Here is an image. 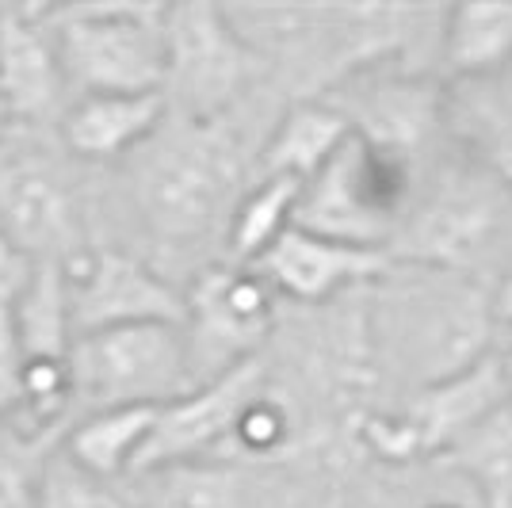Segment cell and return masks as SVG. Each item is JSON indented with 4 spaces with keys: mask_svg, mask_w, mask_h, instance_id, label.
<instances>
[{
    "mask_svg": "<svg viewBox=\"0 0 512 508\" xmlns=\"http://www.w3.org/2000/svg\"><path fill=\"white\" fill-rule=\"evenodd\" d=\"M386 291V337L409 379L436 386L497 352L493 287L463 272L394 264L379 279Z\"/></svg>",
    "mask_w": 512,
    "mask_h": 508,
    "instance_id": "1",
    "label": "cell"
},
{
    "mask_svg": "<svg viewBox=\"0 0 512 508\" xmlns=\"http://www.w3.org/2000/svg\"><path fill=\"white\" fill-rule=\"evenodd\" d=\"M46 20L77 96L165 92L169 4H62Z\"/></svg>",
    "mask_w": 512,
    "mask_h": 508,
    "instance_id": "2",
    "label": "cell"
},
{
    "mask_svg": "<svg viewBox=\"0 0 512 508\" xmlns=\"http://www.w3.org/2000/svg\"><path fill=\"white\" fill-rule=\"evenodd\" d=\"M222 123H184L146 165L142 211L153 233L169 245L203 241L218 222L230 226L245 195L237 191L241 149Z\"/></svg>",
    "mask_w": 512,
    "mask_h": 508,
    "instance_id": "3",
    "label": "cell"
},
{
    "mask_svg": "<svg viewBox=\"0 0 512 508\" xmlns=\"http://www.w3.org/2000/svg\"><path fill=\"white\" fill-rule=\"evenodd\" d=\"M417 195V165L390 157L352 134V142L329 161V169L302 188L295 226L390 253Z\"/></svg>",
    "mask_w": 512,
    "mask_h": 508,
    "instance_id": "4",
    "label": "cell"
},
{
    "mask_svg": "<svg viewBox=\"0 0 512 508\" xmlns=\"http://www.w3.org/2000/svg\"><path fill=\"white\" fill-rule=\"evenodd\" d=\"M77 409H127L169 405L195 390L192 344L184 325H127L100 329L69 348Z\"/></svg>",
    "mask_w": 512,
    "mask_h": 508,
    "instance_id": "5",
    "label": "cell"
},
{
    "mask_svg": "<svg viewBox=\"0 0 512 508\" xmlns=\"http://www.w3.org/2000/svg\"><path fill=\"white\" fill-rule=\"evenodd\" d=\"M505 199L509 191L478 161L467 157L455 165H440L432 184L417 195L406 226L390 245V256L398 264L474 276L478 260L490 253L501 233Z\"/></svg>",
    "mask_w": 512,
    "mask_h": 508,
    "instance_id": "6",
    "label": "cell"
},
{
    "mask_svg": "<svg viewBox=\"0 0 512 508\" xmlns=\"http://www.w3.org/2000/svg\"><path fill=\"white\" fill-rule=\"evenodd\" d=\"M165 43V96L169 107H180L184 123H222L264 69V58L230 20V8L211 0L169 4Z\"/></svg>",
    "mask_w": 512,
    "mask_h": 508,
    "instance_id": "7",
    "label": "cell"
},
{
    "mask_svg": "<svg viewBox=\"0 0 512 508\" xmlns=\"http://www.w3.org/2000/svg\"><path fill=\"white\" fill-rule=\"evenodd\" d=\"M505 405H512V382L501 352H493L455 379L413 390L402 409L363 417L356 432L363 447L383 463L444 459L467 432Z\"/></svg>",
    "mask_w": 512,
    "mask_h": 508,
    "instance_id": "8",
    "label": "cell"
},
{
    "mask_svg": "<svg viewBox=\"0 0 512 508\" xmlns=\"http://www.w3.org/2000/svg\"><path fill=\"white\" fill-rule=\"evenodd\" d=\"M276 291L249 264H218L199 272L188 287V344L195 386L256 360V348L272 333Z\"/></svg>",
    "mask_w": 512,
    "mask_h": 508,
    "instance_id": "9",
    "label": "cell"
},
{
    "mask_svg": "<svg viewBox=\"0 0 512 508\" xmlns=\"http://www.w3.org/2000/svg\"><path fill=\"white\" fill-rule=\"evenodd\" d=\"M77 337L127 325H188V295L146 260L115 249H85L69 260Z\"/></svg>",
    "mask_w": 512,
    "mask_h": 508,
    "instance_id": "10",
    "label": "cell"
},
{
    "mask_svg": "<svg viewBox=\"0 0 512 508\" xmlns=\"http://www.w3.org/2000/svg\"><path fill=\"white\" fill-rule=\"evenodd\" d=\"M268 390V371L260 360H245L214 375V379L199 382L184 398L161 405L157 417V432H153L150 447L142 455L138 474L150 470H165L176 463H192L211 455L214 447L237 436V424L245 417V409Z\"/></svg>",
    "mask_w": 512,
    "mask_h": 508,
    "instance_id": "11",
    "label": "cell"
},
{
    "mask_svg": "<svg viewBox=\"0 0 512 508\" xmlns=\"http://www.w3.org/2000/svg\"><path fill=\"white\" fill-rule=\"evenodd\" d=\"M0 230L31 264H69L85 253L73 191L62 172L35 153L0 157Z\"/></svg>",
    "mask_w": 512,
    "mask_h": 508,
    "instance_id": "12",
    "label": "cell"
},
{
    "mask_svg": "<svg viewBox=\"0 0 512 508\" xmlns=\"http://www.w3.org/2000/svg\"><path fill=\"white\" fill-rule=\"evenodd\" d=\"M348 85V81H344ZM356 107H337L363 142L417 165L432 134L451 123V100L444 88L413 69H371L352 77Z\"/></svg>",
    "mask_w": 512,
    "mask_h": 508,
    "instance_id": "13",
    "label": "cell"
},
{
    "mask_svg": "<svg viewBox=\"0 0 512 508\" xmlns=\"http://www.w3.org/2000/svg\"><path fill=\"white\" fill-rule=\"evenodd\" d=\"M394 264L398 260L386 249L348 245L337 237H321L314 230L291 226L249 268H256L268 279V287L276 295L302 302V306H325V302L348 295V291L375 287L379 279L390 276Z\"/></svg>",
    "mask_w": 512,
    "mask_h": 508,
    "instance_id": "14",
    "label": "cell"
},
{
    "mask_svg": "<svg viewBox=\"0 0 512 508\" xmlns=\"http://www.w3.org/2000/svg\"><path fill=\"white\" fill-rule=\"evenodd\" d=\"M69 92L46 8H0V96L16 123L50 119Z\"/></svg>",
    "mask_w": 512,
    "mask_h": 508,
    "instance_id": "15",
    "label": "cell"
},
{
    "mask_svg": "<svg viewBox=\"0 0 512 508\" xmlns=\"http://www.w3.org/2000/svg\"><path fill=\"white\" fill-rule=\"evenodd\" d=\"M169 123L165 92H111V96H77L58 119L62 146L81 161H119L130 149L146 146Z\"/></svg>",
    "mask_w": 512,
    "mask_h": 508,
    "instance_id": "16",
    "label": "cell"
},
{
    "mask_svg": "<svg viewBox=\"0 0 512 508\" xmlns=\"http://www.w3.org/2000/svg\"><path fill=\"white\" fill-rule=\"evenodd\" d=\"M352 134V123L329 100H295L256 149V180L283 176L310 184L352 142Z\"/></svg>",
    "mask_w": 512,
    "mask_h": 508,
    "instance_id": "17",
    "label": "cell"
},
{
    "mask_svg": "<svg viewBox=\"0 0 512 508\" xmlns=\"http://www.w3.org/2000/svg\"><path fill=\"white\" fill-rule=\"evenodd\" d=\"M157 405H127V409H100V413H85L81 421L65 432L62 451L73 463L115 482L123 474H138L142 455L150 447L153 432H157Z\"/></svg>",
    "mask_w": 512,
    "mask_h": 508,
    "instance_id": "18",
    "label": "cell"
},
{
    "mask_svg": "<svg viewBox=\"0 0 512 508\" xmlns=\"http://www.w3.org/2000/svg\"><path fill=\"white\" fill-rule=\"evenodd\" d=\"M8 325L23 360H65L77 340L69 264H58V260L35 264L27 287L8 310Z\"/></svg>",
    "mask_w": 512,
    "mask_h": 508,
    "instance_id": "19",
    "label": "cell"
},
{
    "mask_svg": "<svg viewBox=\"0 0 512 508\" xmlns=\"http://www.w3.org/2000/svg\"><path fill=\"white\" fill-rule=\"evenodd\" d=\"M440 62L455 81H493L512 65V0L455 4L444 12Z\"/></svg>",
    "mask_w": 512,
    "mask_h": 508,
    "instance_id": "20",
    "label": "cell"
},
{
    "mask_svg": "<svg viewBox=\"0 0 512 508\" xmlns=\"http://www.w3.org/2000/svg\"><path fill=\"white\" fill-rule=\"evenodd\" d=\"M302 188L306 184L283 180V176H260L245 188L234 218L226 226V245H230L234 264H256L299 222Z\"/></svg>",
    "mask_w": 512,
    "mask_h": 508,
    "instance_id": "21",
    "label": "cell"
},
{
    "mask_svg": "<svg viewBox=\"0 0 512 508\" xmlns=\"http://www.w3.org/2000/svg\"><path fill=\"white\" fill-rule=\"evenodd\" d=\"M444 463L478 489L486 508H512V405L467 432Z\"/></svg>",
    "mask_w": 512,
    "mask_h": 508,
    "instance_id": "22",
    "label": "cell"
},
{
    "mask_svg": "<svg viewBox=\"0 0 512 508\" xmlns=\"http://www.w3.org/2000/svg\"><path fill=\"white\" fill-rule=\"evenodd\" d=\"M58 451V436L31 432L16 417L0 424V508H39L46 466Z\"/></svg>",
    "mask_w": 512,
    "mask_h": 508,
    "instance_id": "23",
    "label": "cell"
},
{
    "mask_svg": "<svg viewBox=\"0 0 512 508\" xmlns=\"http://www.w3.org/2000/svg\"><path fill=\"white\" fill-rule=\"evenodd\" d=\"M451 123L467 142V157L478 161L512 195V100H474L451 107Z\"/></svg>",
    "mask_w": 512,
    "mask_h": 508,
    "instance_id": "24",
    "label": "cell"
},
{
    "mask_svg": "<svg viewBox=\"0 0 512 508\" xmlns=\"http://www.w3.org/2000/svg\"><path fill=\"white\" fill-rule=\"evenodd\" d=\"M39 508H130V505L123 493L111 489V482L81 470L65 451H58L50 459V466H46Z\"/></svg>",
    "mask_w": 512,
    "mask_h": 508,
    "instance_id": "25",
    "label": "cell"
},
{
    "mask_svg": "<svg viewBox=\"0 0 512 508\" xmlns=\"http://www.w3.org/2000/svg\"><path fill=\"white\" fill-rule=\"evenodd\" d=\"M287 440H291V413H287L283 402H276V394L264 390V394L245 409V417L237 424L234 444L241 447V451H249V455H276Z\"/></svg>",
    "mask_w": 512,
    "mask_h": 508,
    "instance_id": "26",
    "label": "cell"
},
{
    "mask_svg": "<svg viewBox=\"0 0 512 508\" xmlns=\"http://www.w3.org/2000/svg\"><path fill=\"white\" fill-rule=\"evenodd\" d=\"M20 379H23V352L16 337H12V325H4L0 333V424L8 421L20 405Z\"/></svg>",
    "mask_w": 512,
    "mask_h": 508,
    "instance_id": "27",
    "label": "cell"
},
{
    "mask_svg": "<svg viewBox=\"0 0 512 508\" xmlns=\"http://www.w3.org/2000/svg\"><path fill=\"white\" fill-rule=\"evenodd\" d=\"M35 272V264L12 245V237L0 230V310H12V302L20 298L27 279Z\"/></svg>",
    "mask_w": 512,
    "mask_h": 508,
    "instance_id": "28",
    "label": "cell"
},
{
    "mask_svg": "<svg viewBox=\"0 0 512 508\" xmlns=\"http://www.w3.org/2000/svg\"><path fill=\"white\" fill-rule=\"evenodd\" d=\"M493 337H497V352L512 348V264L493 283Z\"/></svg>",
    "mask_w": 512,
    "mask_h": 508,
    "instance_id": "29",
    "label": "cell"
},
{
    "mask_svg": "<svg viewBox=\"0 0 512 508\" xmlns=\"http://www.w3.org/2000/svg\"><path fill=\"white\" fill-rule=\"evenodd\" d=\"M12 130H16V115H12V107L4 104V96H0V149L8 146Z\"/></svg>",
    "mask_w": 512,
    "mask_h": 508,
    "instance_id": "30",
    "label": "cell"
},
{
    "mask_svg": "<svg viewBox=\"0 0 512 508\" xmlns=\"http://www.w3.org/2000/svg\"><path fill=\"white\" fill-rule=\"evenodd\" d=\"M501 360H505V375H509V382H512V348L509 352H501Z\"/></svg>",
    "mask_w": 512,
    "mask_h": 508,
    "instance_id": "31",
    "label": "cell"
},
{
    "mask_svg": "<svg viewBox=\"0 0 512 508\" xmlns=\"http://www.w3.org/2000/svg\"><path fill=\"white\" fill-rule=\"evenodd\" d=\"M4 325H8V310H0V333H4Z\"/></svg>",
    "mask_w": 512,
    "mask_h": 508,
    "instance_id": "32",
    "label": "cell"
},
{
    "mask_svg": "<svg viewBox=\"0 0 512 508\" xmlns=\"http://www.w3.org/2000/svg\"><path fill=\"white\" fill-rule=\"evenodd\" d=\"M432 508H455V505H432Z\"/></svg>",
    "mask_w": 512,
    "mask_h": 508,
    "instance_id": "33",
    "label": "cell"
}]
</instances>
